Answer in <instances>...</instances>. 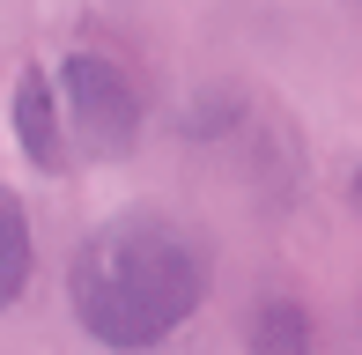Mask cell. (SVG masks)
<instances>
[{"instance_id":"cell-5","label":"cell","mask_w":362,"mask_h":355,"mask_svg":"<svg viewBox=\"0 0 362 355\" xmlns=\"http://www.w3.org/2000/svg\"><path fill=\"white\" fill-rule=\"evenodd\" d=\"M0 237H8V274H0V289H8V303L23 296V267H30V230H23V207H0Z\"/></svg>"},{"instance_id":"cell-4","label":"cell","mask_w":362,"mask_h":355,"mask_svg":"<svg viewBox=\"0 0 362 355\" xmlns=\"http://www.w3.org/2000/svg\"><path fill=\"white\" fill-rule=\"evenodd\" d=\"M15 134L37 163H59V126H52V96L45 82H15Z\"/></svg>"},{"instance_id":"cell-2","label":"cell","mask_w":362,"mask_h":355,"mask_svg":"<svg viewBox=\"0 0 362 355\" xmlns=\"http://www.w3.org/2000/svg\"><path fill=\"white\" fill-rule=\"evenodd\" d=\"M59 82H67L74 134H81V149H89V156H126V149L141 141V96H134V82H126L111 59L74 52Z\"/></svg>"},{"instance_id":"cell-1","label":"cell","mask_w":362,"mask_h":355,"mask_svg":"<svg viewBox=\"0 0 362 355\" xmlns=\"http://www.w3.org/2000/svg\"><path fill=\"white\" fill-rule=\"evenodd\" d=\"M67 296L89 341L141 355L170 341L207 296V260L177 222L163 215H119L89 230L67 260Z\"/></svg>"},{"instance_id":"cell-3","label":"cell","mask_w":362,"mask_h":355,"mask_svg":"<svg viewBox=\"0 0 362 355\" xmlns=\"http://www.w3.org/2000/svg\"><path fill=\"white\" fill-rule=\"evenodd\" d=\"M252 355H310V318L303 303H259L252 311Z\"/></svg>"}]
</instances>
